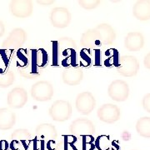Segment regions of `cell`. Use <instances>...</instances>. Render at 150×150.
<instances>
[{
    "label": "cell",
    "instance_id": "cell-1",
    "mask_svg": "<svg viewBox=\"0 0 150 150\" xmlns=\"http://www.w3.org/2000/svg\"><path fill=\"white\" fill-rule=\"evenodd\" d=\"M72 106L66 100H56L48 109V113L56 122H64L72 115Z\"/></svg>",
    "mask_w": 150,
    "mask_h": 150
},
{
    "label": "cell",
    "instance_id": "cell-2",
    "mask_svg": "<svg viewBox=\"0 0 150 150\" xmlns=\"http://www.w3.org/2000/svg\"><path fill=\"white\" fill-rule=\"evenodd\" d=\"M31 96L38 102L49 101L54 94V89L53 85L45 80L38 81L35 83L31 88Z\"/></svg>",
    "mask_w": 150,
    "mask_h": 150
},
{
    "label": "cell",
    "instance_id": "cell-3",
    "mask_svg": "<svg viewBox=\"0 0 150 150\" xmlns=\"http://www.w3.org/2000/svg\"><path fill=\"white\" fill-rule=\"evenodd\" d=\"M139 70V63L136 57L124 55L119 58L117 71L123 77H134Z\"/></svg>",
    "mask_w": 150,
    "mask_h": 150
},
{
    "label": "cell",
    "instance_id": "cell-4",
    "mask_svg": "<svg viewBox=\"0 0 150 150\" xmlns=\"http://www.w3.org/2000/svg\"><path fill=\"white\" fill-rule=\"evenodd\" d=\"M108 93L113 101L123 102L127 100L129 96V84L125 81L120 79L112 81L108 86Z\"/></svg>",
    "mask_w": 150,
    "mask_h": 150
},
{
    "label": "cell",
    "instance_id": "cell-5",
    "mask_svg": "<svg viewBox=\"0 0 150 150\" xmlns=\"http://www.w3.org/2000/svg\"><path fill=\"white\" fill-rule=\"evenodd\" d=\"M97 115L99 120L103 123H113L119 120L121 117V110L117 105L107 103L98 109Z\"/></svg>",
    "mask_w": 150,
    "mask_h": 150
},
{
    "label": "cell",
    "instance_id": "cell-6",
    "mask_svg": "<svg viewBox=\"0 0 150 150\" xmlns=\"http://www.w3.org/2000/svg\"><path fill=\"white\" fill-rule=\"evenodd\" d=\"M72 15L69 10L64 7H57L50 13V22L52 25L58 28H64L69 25Z\"/></svg>",
    "mask_w": 150,
    "mask_h": 150
},
{
    "label": "cell",
    "instance_id": "cell-7",
    "mask_svg": "<svg viewBox=\"0 0 150 150\" xmlns=\"http://www.w3.org/2000/svg\"><path fill=\"white\" fill-rule=\"evenodd\" d=\"M9 10L13 16L18 18H26L31 16L33 12V5L31 1L15 0L9 4Z\"/></svg>",
    "mask_w": 150,
    "mask_h": 150
},
{
    "label": "cell",
    "instance_id": "cell-8",
    "mask_svg": "<svg viewBox=\"0 0 150 150\" xmlns=\"http://www.w3.org/2000/svg\"><path fill=\"white\" fill-rule=\"evenodd\" d=\"M75 106L80 113L88 115L93 112L96 106L95 98L90 92H83L77 97Z\"/></svg>",
    "mask_w": 150,
    "mask_h": 150
},
{
    "label": "cell",
    "instance_id": "cell-9",
    "mask_svg": "<svg viewBox=\"0 0 150 150\" xmlns=\"http://www.w3.org/2000/svg\"><path fill=\"white\" fill-rule=\"evenodd\" d=\"M28 102L27 91L21 87L13 88L7 96V103L12 108H22Z\"/></svg>",
    "mask_w": 150,
    "mask_h": 150
},
{
    "label": "cell",
    "instance_id": "cell-10",
    "mask_svg": "<svg viewBox=\"0 0 150 150\" xmlns=\"http://www.w3.org/2000/svg\"><path fill=\"white\" fill-rule=\"evenodd\" d=\"M69 130L72 134L83 137L85 135H92L95 131V127L93 123L89 119L77 118L70 125Z\"/></svg>",
    "mask_w": 150,
    "mask_h": 150
},
{
    "label": "cell",
    "instance_id": "cell-11",
    "mask_svg": "<svg viewBox=\"0 0 150 150\" xmlns=\"http://www.w3.org/2000/svg\"><path fill=\"white\" fill-rule=\"evenodd\" d=\"M27 33L21 28L13 29L5 40L3 42V47L7 48H19L26 42Z\"/></svg>",
    "mask_w": 150,
    "mask_h": 150
},
{
    "label": "cell",
    "instance_id": "cell-12",
    "mask_svg": "<svg viewBox=\"0 0 150 150\" xmlns=\"http://www.w3.org/2000/svg\"><path fill=\"white\" fill-rule=\"evenodd\" d=\"M144 37L140 32H130L124 39V47L130 52H138L144 48Z\"/></svg>",
    "mask_w": 150,
    "mask_h": 150
},
{
    "label": "cell",
    "instance_id": "cell-13",
    "mask_svg": "<svg viewBox=\"0 0 150 150\" xmlns=\"http://www.w3.org/2000/svg\"><path fill=\"white\" fill-rule=\"evenodd\" d=\"M31 74H38V68H43L48 64V55L44 48L33 49L31 52Z\"/></svg>",
    "mask_w": 150,
    "mask_h": 150
},
{
    "label": "cell",
    "instance_id": "cell-14",
    "mask_svg": "<svg viewBox=\"0 0 150 150\" xmlns=\"http://www.w3.org/2000/svg\"><path fill=\"white\" fill-rule=\"evenodd\" d=\"M83 79V71L76 67L65 69L62 74V79L65 84L69 86L79 85Z\"/></svg>",
    "mask_w": 150,
    "mask_h": 150
},
{
    "label": "cell",
    "instance_id": "cell-15",
    "mask_svg": "<svg viewBox=\"0 0 150 150\" xmlns=\"http://www.w3.org/2000/svg\"><path fill=\"white\" fill-rule=\"evenodd\" d=\"M133 14L140 21L150 20L149 0H141L136 2L133 7Z\"/></svg>",
    "mask_w": 150,
    "mask_h": 150
},
{
    "label": "cell",
    "instance_id": "cell-16",
    "mask_svg": "<svg viewBox=\"0 0 150 150\" xmlns=\"http://www.w3.org/2000/svg\"><path fill=\"white\" fill-rule=\"evenodd\" d=\"M81 43L86 46L85 48L103 46L101 37L96 28L85 32L81 38Z\"/></svg>",
    "mask_w": 150,
    "mask_h": 150
},
{
    "label": "cell",
    "instance_id": "cell-17",
    "mask_svg": "<svg viewBox=\"0 0 150 150\" xmlns=\"http://www.w3.org/2000/svg\"><path fill=\"white\" fill-rule=\"evenodd\" d=\"M16 123V115L8 108H0V129L8 130L12 129Z\"/></svg>",
    "mask_w": 150,
    "mask_h": 150
},
{
    "label": "cell",
    "instance_id": "cell-18",
    "mask_svg": "<svg viewBox=\"0 0 150 150\" xmlns=\"http://www.w3.org/2000/svg\"><path fill=\"white\" fill-rule=\"evenodd\" d=\"M96 28L101 37L103 46L112 44L114 42L116 38V33L111 25L108 23H103L97 26Z\"/></svg>",
    "mask_w": 150,
    "mask_h": 150
},
{
    "label": "cell",
    "instance_id": "cell-19",
    "mask_svg": "<svg viewBox=\"0 0 150 150\" xmlns=\"http://www.w3.org/2000/svg\"><path fill=\"white\" fill-rule=\"evenodd\" d=\"M36 137L38 139L55 140L57 138V130L54 125L49 123L39 124L36 129Z\"/></svg>",
    "mask_w": 150,
    "mask_h": 150
},
{
    "label": "cell",
    "instance_id": "cell-20",
    "mask_svg": "<svg viewBox=\"0 0 150 150\" xmlns=\"http://www.w3.org/2000/svg\"><path fill=\"white\" fill-rule=\"evenodd\" d=\"M136 131L144 139H150V117L140 118L136 123Z\"/></svg>",
    "mask_w": 150,
    "mask_h": 150
},
{
    "label": "cell",
    "instance_id": "cell-21",
    "mask_svg": "<svg viewBox=\"0 0 150 150\" xmlns=\"http://www.w3.org/2000/svg\"><path fill=\"white\" fill-rule=\"evenodd\" d=\"M15 81V75L13 72H0V88H8Z\"/></svg>",
    "mask_w": 150,
    "mask_h": 150
},
{
    "label": "cell",
    "instance_id": "cell-22",
    "mask_svg": "<svg viewBox=\"0 0 150 150\" xmlns=\"http://www.w3.org/2000/svg\"><path fill=\"white\" fill-rule=\"evenodd\" d=\"M95 148L98 150H108L110 147L109 137L107 135H100L94 141Z\"/></svg>",
    "mask_w": 150,
    "mask_h": 150
},
{
    "label": "cell",
    "instance_id": "cell-23",
    "mask_svg": "<svg viewBox=\"0 0 150 150\" xmlns=\"http://www.w3.org/2000/svg\"><path fill=\"white\" fill-rule=\"evenodd\" d=\"M11 138L13 140H18V141H27L30 138V133L28 132V130L25 129H19L15 130L12 135Z\"/></svg>",
    "mask_w": 150,
    "mask_h": 150
},
{
    "label": "cell",
    "instance_id": "cell-24",
    "mask_svg": "<svg viewBox=\"0 0 150 150\" xmlns=\"http://www.w3.org/2000/svg\"><path fill=\"white\" fill-rule=\"evenodd\" d=\"M95 139L93 135H85L82 137L80 150H93L95 149Z\"/></svg>",
    "mask_w": 150,
    "mask_h": 150
},
{
    "label": "cell",
    "instance_id": "cell-25",
    "mask_svg": "<svg viewBox=\"0 0 150 150\" xmlns=\"http://www.w3.org/2000/svg\"><path fill=\"white\" fill-rule=\"evenodd\" d=\"M80 63L83 66H89L92 64V52L88 48H83L80 51Z\"/></svg>",
    "mask_w": 150,
    "mask_h": 150
},
{
    "label": "cell",
    "instance_id": "cell-26",
    "mask_svg": "<svg viewBox=\"0 0 150 150\" xmlns=\"http://www.w3.org/2000/svg\"><path fill=\"white\" fill-rule=\"evenodd\" d=\"M17 59H18V66L21 68H25L28 64V53L25 49L20 48L17 51Z\"/></svg>",
    "mask_w": 150,
    "mask_h": 150
},
{
    "label": "cell",
    "instance_id": "cell-27",
    "mask_svg": "<svg viewBox=\"0 0 150 150\" xmlns=\"http://www.w3.org/2000/svg\"><path fill=\"white\" fill-rule=\"evenodd\" d=\"M118 60H119V58H118V51L116 49L112 48V55L104 61V65L106 67H110L112 65H115L116 67H118Z\"/></svg>",
    "mask_w": 150,
    "mask_h": 150
},
{
    "label": "cell",
    "instance_id": "cell-28",
    "mask_svg": "<svg viewBox=\"0 0 150 150\" xmlns=\"http://www.w3.org/2000/svg\"><path fill=\"white\" fill-rule=\"evenodd\" d=\"M100 1L98 0H83L79 2V5L85 9H93L100 4Z\"/></svg>",
    "mask_w": 150,
    "mask_h": 150
},
{
    "label": "cell",
    "instance_id": "cell-29",
    "mask_svg": "<svg viewBox=\"0 0 150 150\" xmlns=\"http://www.w3.org/2000/svg\"><path fill=\"white\" fill-rule=\"evenodd\" d=\"M59 47L58 41L53 42V54H52V63L53 66H59Z\"/></svg>",
    "mask_w": 150,
    "mask_h": 150
},
{
    "label": "cell",
    "instance_id": "cell-30",
    "mask_svg": "<svg viewBox=\"0 0 150 150\" xmlns=\"http://www.w3.org/2000/svg\"><path fill=\"white\" fill-rule=\"evenodd\" d=\"M92 63L94 66H101L102 64V53L99 49H93L92 52Z\"/></svg>",
    "mask_w": 150,
    "mask_h": 150
},
{
    "label": "cell",
    "instance_id": "cell-31",
    "mask_svg": "<svg viewBox=\"0 0 150 150\" xmlns=\"http://www.w3.org/2000/svg\"><path fill=\"white\" fill-rule=\"evenodd\" d=\"M33 142V150H45L44 149L45 140L38 139L37 137H35Z\"/></svg>",
    "mask_w": 150,
    "mask_h": 150
},
{
    "label": "cell",
    "instance_id": "cell-32",
    "mask_svg": "<svg viewBox=\"0 0 150 150\" xmlns=\"http://www.w3.org/2000/svg\"><path fill=\"white\" fill-rule=\"evenodd\" d=\"M142 105H143V108H144L145 111L150 113V93H147L143 98Z\"/></svg>",
    "mask_w": 150,
    "mask_h": 150
},
{
    "label": "cell",
    "instance_id": "cell-33",
    "mask_svg": "<svg viewBox=\"0 0 150 150\" xmlns=\"http://www.w3.org/2000/svg\"><path fill=\"white\" fill-rule=\"evenodd\" d=\"M9 147L11 150H20L21 149V142L18 140H12Z\"/></svg>",
    "mask_w": 150,
    "mask_h": 150
},
{
    "label": "cell",
    "instance_id": "cell-34",
    "mask_svg": "<svg viewBox=\"0 0 150 150\" xmlns=\"http://www.w3.org/2000/svg\"><path fill=\"white\" fill-rule=\"evenodd\" d=\"M46 147H47L48 150H56L57 147H58V144H57L55 140H48L47 142Z\"/></svg>",
    "mask_w": 150,
    "mask_h": 150
},
{
    "label": "cell",
    "instance_id": "cell-35",
    "mask_svg": "<svg viewBox=\"0 0 150 150\" xmlns=\"http://www.w3.org/2000/svg\"><path fill=\"white\" fill-rule=\"evenodd\" d=\"M9 148V144L7 140H0V150H8Z\"/></svg>",
    "mask_w": 150,
    "mask_h": 150
},
{
    "label": "cell",
    "instance_id": "cell-36",
    "mask_svg": "<svg viewBox=\"0 0 150 150\" xmlns=\"http://www.w3.org/2000/svg\"><path fill=\"white\" fill-rule=\"evenodd\" d=\"M144 67L148 69H150V53L147 54L144 57Z\"/></svg>",
    "mask_w": 150,
    "mask_h": 150
},
{
    "label": "cell",
    "instance_id": "cell-37",
    "mask_svg": "<svg viewBox=\"0 0 150 150\" xmlns=\"http://www.w3.org/2000/svg\"><path fill=\"white\" fill-rule=\"evenodd\" d=\"M4 33H5V26L4 23L0 20V38L3 37Z\"/></svg>",
    "mask_w": 150,
    "mask_h": 150
},
{
    "label": "cell",
    "instance_id": "cell-38",
    "mask_svg": "<svg viewBox=\"0 0 150 150\" xmlns=\"http://www.w3.org/2000/svg\"><path fill=\"white\" fill-rule=\"evenodd\" d=\"M111 144H112V150H119V146L118 144V141H112Z\"/></svg>",
    "mask_w": 150,
    "mask_h": 150
},
{
    "label": "cell",
    "instance_id": "cell-39",
    "mask_svg": "<svg viewBox=\"0 0 150 150\" xmlns=\"http://www.w3.org/2000/svg\"><path fill=\"white\" fill-rule=\"evenodd\" d=\"M56 150H64V149H60L59 147H57V149H56Z\"/></svg>",
    "mask_w": 150,
    "mask_h": 150
},
{
    "label": "cell",
    "instance_id": "cell-40",
    "mask_svg": "<svg viewBox=\"0 0 150 150\" xmlns=\"http://www.w3.org/2000/svg\"><path fill=\"white\" fill-rule=\"evenodd\" d=\"M108 150H112V149H108Z\"/></svg>",
    "mask_w": 150,
    "mask_h": 150
}]
</instances>
